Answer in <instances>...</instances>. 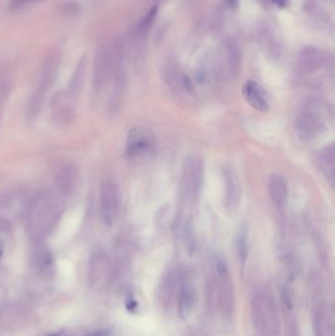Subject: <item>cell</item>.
Masks as SVG:
<instances>
[{
  "instance_id": "cell-1",
  "label": "cell",
  "mask_w": 335,
  "mask_h": 336,
  "mask_svg": "<svg viewBox=\"0 0 335 336\" xmlns=\"http://www.w3.org/2000/svg\"><path fill=\"white\" fill-rule=\"evenodd\" d=\"M64 210L61 199L49 190L31 197L23 214L30 235L40 239L49 235L56 226Z\"/></svg>"
},
{
  "instance_id": "cell-2",
  "label": "cell",
  "mask_w": 335,
  "mask_h": 336,
  "mask_svg": "<svg viewBox=\"0 0 335 336\" xmlns=\"http://www.w3.org/2000/svg\"><path fill=\"white\" fill-rule=\"evenodd\" d=\"M330 111L325 103L311 99L306 101L296 117V130L304 141L319 137L328 126Z\"/></svg>"
},
{
  "instance_id": "cell-3",
  "label": "cell",
  "mask_w": 335,
  "mask_h": 336,
  "mask_svg": "<svg viewBox=\"0 0 335 336\" xmlns=\"http://www.w3.org/2000/svg\"><path fill=\"white\" fill-rule=\"evenodd\" d=\"M59 69V58L51 56L47 58L39 74L37 87L29 100L27 113L31 119L36 118L42 110L46 97L53 86Z\"/></svg>"
},
{
  "instance_id": "cell-4",
  "label": "cell",
  "mask_w": 335,
  "mask_h": 336,
  "mask_svg": "<svg viewBox=\"0 0 335 336\" xmlns=\"http://www.w3.org/2000/svg\"><path fill=\"white\" fill-rule=\"evenodd\" d=\"M120 191L112 179L103 181L100 189V212L103 222L112 226L118 218L120 211Z\"/></svg>"
},
{
  "instance_id": "cell-5",
  "label": "cell",
  "mask_w": 335,
  "mask_h": 336,
  "mask_svg": "<svg viewBox=\"0 0 335 336\" xmlns=\"http://www.w3.org/2000/svg\"><path fill=\"white\" fill-rule=\"evenodd\" d=\"M156 145L155 133L147 127L133 128L126 141V154L130 158H138L152 153Z\"/></svg>"
},
{
  "instance_id": "cell-6",
  "label": "cell",
  "mask_w": 335,
  "mask_h": 336,
  "mask_svg": "<svg viewBox=\"0 0 335 336\" xmlns=\"http://www.w3.org/2000/svg\"><path fill=\"white\" fill-rule=\"evenodd\" d=\"M204 179V162L193 156L185 161L183 169V187L186 197L190 201L198 199Z\"/></svg>"
},
{
  "instance_id": "cell-7",
  "label": "cell",
  "mask_w": 335,
  "mask_h": 336,
  "mask_svg": "<svg viewBox=\"0 0 335 336\" xmlns=\"http://www.w3.org/2000/svg\"><path fill=\"white\" fill-rule=\"evenodd\" d=\"M52 114L60 124L73 122L77 113V98L69 92H58L51 102Z\"/></svg>"
},
{
  "instance_id": "cell-8",
  "label": "cell",
  "mask_w": 335,
  "mask_h": 336,
  "mask_svg": "<svg viewBox=\"0 0 335 336\" xmlns=\"http://www.w3.org/2000/svg\"><path fill=\"white\" fill-rule=\"evenodd\" d=\"M112 72L111 59L104 50L98 52L95 57L94 74H93V86L94 91L97 94H101L108 84Z\"/></svg>"
},
{
  "instance_id": "cell-9",
  "label": "cell",
  "mask_w": 335,
  "mask_h": 336,
  "mask_svg": "<svg viewBox=\"0 0 335 336\" xmlns=\"http://www.w3.org/2000/svg\"><path fill=\"white\" fill-rule=\"evenodd\" d=\"M30 198L23 192L10 193L0 200V218L11 222L16 215L23 216Z\"/></svg>"
},
{
  "instance_id": "cell-10",
  "label": "cell",
  "mask_w": 335,
  "mask_h": 336,
  "mask_svg": "<svg viewBox=\"0 0 335 336\" xmlns=\"http://www.w3.org/2000/svg\"><path fill=\"white\" fill-rule=\"evenodd\" d=\"M78 168L72 163L62 164L56 171L54 180L57 190L64 196H70L79 183Z\"/></svg>"
},
{
  "instance_id": "cell-11",
  "label": "cell",
  "mask_w": 335,
  "mask_h": 336,
  "mask_svg": "<svg viewBox=\"0 0 335 336\" xmlns=\"http://www.w3.org/2000/svg\"><path fill=\"white\" fill-rule=\"evenodd\" d=\"M288 184L286 179L277 173L269 176L267 181V193L272 206L278 209L283 210L288 203Z\"/></svg>"
},
{
  "instance_id": "cell-12",
  "label": "cell",
  "mask_w": 335,
  "mask_h": 336,
  "mask_svg": "<svg viewBox=\"0 0 335 336\" xmlns=\"http://www.w3.org/2000/svg\"><path fill=\"white\" fill-rule=\"evenodd\" d=\"M223 178L225 184L224 206L228 211H234L238 207L240 203V183L234 171L229 168H226L224 170Z\"/></svg>"
},
{
  "instance_id": "cell-13",
  "label": "cell",
  "mask_w": 335,
  "mask_h": 336,
  "mask_svg": "<svg viewBox=\"0 0 335 336\" xmlns=\"http://www.w3.org/2000/svg\"><path fill=\"white\" fill-rule=\"evenodd\" d=\"M243 96L247 103L256 110L260 112H265L269 108L268 101L262 88L255 81H247L242 90Z\"/></svg>"
},
{
  "instance_id": "cell-14",
  "label": "cell",
  "mask_w": 335,
  "mask_h": 336,
  "mask_svg": "<svg viewBox=\"0 0 335 336\" xmlns=\"http://www.w3.org/2000/svg\"><path fill=\"white\" fill-rule=\"evenodd\" d=\"M317 162L323 176L331 185H333L335 178V148L333 143L321 149Z\"/></svg>"
},
{
  "instance_id": "cell-15",
  "label": "cell",
  "mask_w": 335,
  "mask_h": 336,
  "mask_svg": "<svg viewBox=\"0 0 335 336\" xmlns=\"http://www.w3.org/2000/svg\"><path fill=\"white\" fill-rule=\"evenodd\" d=\"M87 57L84 55L78 62L73 75L71 76V79L69 81L68 86V92L71 93L76 98L79 96V94L82 92V89L84 87L85 83V77L87 72Z\"/></svg>"
},
{
  "instance_id": "cell-16",
  "label": "cell",
  "mask_w": 335,
  "mask_h": 336,
  "mask_svg": "<svg viewBox=\"0 0 335 336\" xmlns=\"http://www.w3.org/2000/svg\"><path fill=\"white\" fill-rule=\"evenodd\" d=\"M237 248L239 258L242 263H245L248 256V233L245 228H242L238 235L237 240Z\"/></svg>"
},
{
  "instance_id": "cell-17",
  "label": "cell",
  "mask_w": 335,
  "mask_h": 336,
  "mask_svg": "<svg viewBox=\"0 0 335 336\" xmlns=\"http://www.w3.org/2000/svg\"><path fill=\"white\" fill-rule=\"evenodd\" d=\"M157 11H158V4H155L151 8L149 13L144 17V19L140 23L139 29L141 32H147L153 26V23L156 17Z\"/></svg>"
},
{
  "instance_id": "cell-18",
  "label": "cell",
  "mask_w": 335,
  "mask_h": 336,
  "mask_svg": "<svg viewBox=\"0 0 335 336\" xmlns=\"http://www.w3.org/2000/svg\"><path fill=\"white\" fill-rule=\"evenodd\" d=\"M61 9L63 10V13H65L67 15H74V14L78 13V11L80 9V6L76 2L68 1V2H63V5L61 6Z\"/></svg>"
},
{
  "instance_id": "cell-19",
  "label": "cell",
  "mask_w": 335,
  "mask_h": 336,
  "mask_svg": "<svg viewBox=\"0 0 335 336\" xmlns=\"http://www.w3.org/2000/svg\"><path fill=\"white\" fill-rule=\"evenodd\" d=\"M214 269L219 276H226L228 274V267H227L226 263L220 258H217L215 260Z\"/></svg>"
},
{
  "instance_id": "cell-20",
  "label": "cell",
  "mask_w": 335,
  "mask_h": 336,
  "mask_svg": "<svg viewBox=\"0 0 335 336\" xmlns=\"http://www.w3.org/2000/svg\"><path fill=\"white\" fill-rule=\"evenodd\" d=\"M86 336H112V332L109 329H101V330L92 332Z\"/></svg>"
},
{
  "instance_id": "cell-21",
  "label": "cell",
  "mask_w": 335,
  "mask_h": 336,
  "mask_svg": "<svg viewBox=\"0 0 335 336\" xmlns=\"http://www.w3.org/2000/svg\"><path fill=\"white\" fill-rule=\"evenodd\" d=\"M225 5L228 9L235 11L239 7V0H225Z\"/></svg>"
},
{
  "instance_id": "cell-22",
  "label": "cell",
  "mask_w": 335,
  "mask_h": 336,
  "mask_svg": "<svg viewBox=\"0 0 335 336\" xmlns=\"http://www.w3.org/2000/svg\"><path fill=\"white\" fill-rule=\"evenodd\" d=\"M270 1L276 5L278 8H284L286 6V0H270Z\"/></svg>"
},
{
  "instance_id": "cell-23",
  "label": "cell",
  "mask_w": 335,
  "mask_h": 336,
  "mask_svg": "<svg viewBox=\"0 0 335 336\" xmlns=\"http://www.w3.org/2000/svg\"><path fill=\"white\" fill-rule=\"evenodd\" d=\"M62 334V332H57V333H52V334H50L48 336H60Z\"/></svg>"
},
{
  "instance_id": "cell-24",
  "label": "cell",
  "mask_w": 335,
  "mask_h": 336,
  "mask_svg": "<svg viewBox=\"0 0 335 336\" xmlns=\"http://www.w3.org/2000/svg\"><path fill=\"white\" fill-rule=\"evenodd\" d=\"M1 256H2V250H1V248H0V257Z\"/></svg>"
}]
</instances>
